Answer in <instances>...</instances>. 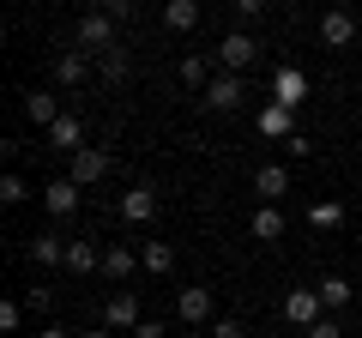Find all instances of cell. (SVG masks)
Listing matches in <instances>:
<instances>
[{"label":"cell","instance_id":"obj_9","mask_svg":"<svg viewBox=\"0 0 362 338\" xmlns=\"http://www.w3.org/2000/svg\"><path fill=\"white\" fill-rule=\"evenodd\" d=\"M78 199H85V187H78L73 175H61V182H49V187H42V206H49V218H73V211H78Z\"/></svg>","mask_w":362,"mask_h":338},{"label":"cell","instance_id":"obj_26","mask_svg":"<svg viewBox=\"0 0 362 338\" xmlns=\"http://www.w3.org/2000/svg\"><path fill=\"white\" fill-rule=\"evenodd\" d=\"M103 272H109V278H133V247H127V242L103 247Z\"/></svg>","mask_w":362,"mask_h":338},{"label":"cell","instance_id":"obj_12","mask_svg":"<svg viewBox=\"0 0 362 338\" xmlns=\"http://www.w3.org/2000/svg\"><path fill=\"white\" fill-rule=\"evenodd\" d=\"M254 194L266 199V206H278V199L290 194V169H284V163H259V169H254Z\"/></svg>","mask_w":362,"mask_h":338},{"label":"cell","instance_id":"obj_13","mask_svg":"<svg viewBox=\"0 0 362 338\" xmlns=\"http://www.w3.org/2000/svg\"><path fill=\"white\" fill-rule=\"evenodd\" d=\"M61 115H66V109H61V97H54V91H25V121H37L42 133H49Z\"/></svg>","mask_w":362,"mask_h":338},{"label":"cell","instance_id":"obj_27","mask_svg":"<svg viewBox=\"0 0 362 338\" xmlns=\"http://www.w3.org/2000/svg\"><path fill=\"white\" fill-rule=\"evenodd\" d=\"M25 199H30V182L18 169H6V175H0V206H25Z\"/></svg>","mask_w":362,"mask_h":338},{"label":"cell","instance_id":"obj_7","mask_svg":"<svg viewBox=\"0 0 362 338\" xmlns=\"http://www.w3.org/2000/svg\"><path fill=\"white\" fill-rule=\"evenodd\" d=\"M254 54H259V42L247 37V30H230V37L218 42V66H223V73H247Z\"/></svg>","mask_w":362,"mask_h":338},{"label":"cell","instance_id":"obj_17","mask_svg":"<svg viewBox=\"0 0 362 338\" xmlns=\"http://www.w3.org/2000/svg\"><path fill=\"white\" fill-rule=\"evenodd\" d=\"M314 290H320V302H326V314H338V308H350V296H356V284H350V278H320V284H314Z\"/></svg>","mask_w":362,"mask_h":338},{"label":"cell","instance_id":"obj_29","mask_svg":"<svg viewBox=\"0 0 362 338\" xmlns=\"http://www.w3.org/2000/svg\"><path fill=\"white\" fill-rule=\"evenodd\" d=\"M206 332H211V338H247V332H242V320H230V314H223V320H211Z\"/></svg>","mask_w":362,"mask_h":338},{"label":"cell","instance_id":"obj_37","mask_svg":"<svg viewBox=\"0 0 362 338\" xmlns=\"http://www.w3.org/2000/svg\"><path fill=\"white\" fill-rule=\"evenodd\" d=\"M78 338H115V332H109V326H97V332H78Z\"/></svg>","mask_w":362,"mask_h":338},{"label":"cell","instance_id":"obj_34","mask_svg":"<svg viewBox=\"0 0 362 338\" xmlns=\"http://www.w3.org/2000/svg\"><path fill=\"white\" fill-rule=\"evenodd\" d=\"M133 338H169V332H163L157 320H139V326H133Z\"/></svg>","mask_w":362,"mask_h":338},{"label":"cell","instance_id":"obj_14","mask_svg":"<svg viewBox=\"0 0 362 338\" xmlns=\"http://www.w3.org/2000/svg\"><path fill=\"white\" fill-rule=\"evenodd\" d=\"M259 133H266V139H296V109H284V103H266L259 109Z\"/></svg>","mask_w":362,"mask_h":338},{"label":"cell","instance_id":"obj_16","mask_svg":"<svg viewBox=\"0 0 362 338\" xmlns=\"http://www.w3.org/2000/svg\"><path fill=\"white\" fill-rule=\"evenodd\" d=\"M49 145H54V151H66V157L85 151V121H78V115H61V121L49 127Z\"/></svg>","mask_w":362,"mask_h":338},{"label":"cell","instance_id":"obj_25","mask_svg":"<svg viewBox=\"0 0 362 338\" xmlns=\"http://www.w3.org/2000/svg\"><path fill=\"white\" fill-rule=\"evenodd\" d=\"M308 223H314V230H338V223H344V206H338V199H314Z\"/></svg>","mask_w":362,"mask_h":338},{"label":"cell","instance_id":"obj_19","mask_svg":"<svg viewBox=\"0 0 362 338\" xmlns=\"http://www.w3.org/2000/svg\"><path fill=\"white\" fill-rule=\"evenodd\" d=\"M25 254H30V266H61L66 260V235H37Z\"/></svg>","mask_w":362,"mask_h":338},{"label":"cell","instance_id":"obj_2","mask_svg":"<svg viewBox=\"0 0 362 338\" xmlns=\"http://www.w3.org/2000/svg\"><path fill=\"white\" fill-rule=\"evenodd\" d=\"M242 97H247L242 73H218V78L206 85V97H199V103H206L211 115H235V109H242Z\"/></svg>","mask_w":362,"mask_h":338},{"label":"cell","instance_id":"obj_3","mask_svg":"<svg viewBox=\"0 0 362 338\" xmlns=\"http://www.w3.org/2000/svg\"><path fill=\"white\" fill-rule=\"evenodd\" d=\"M175 314H181V326H211L218 320V302H211L206 284H187V290H175Z\"/></svg>","mask_w":362,"mask_h":338},{"label":"cell","instance_id":"obj_6","mask_svg":"<svg viewBox=\"0 0 362 338\" xmlns=\"http://www.w3.org/2000/svg\"><path fill=\"white\" fill-rule=\"evenodd\" d=\"M356 18H362V13H350V6H326L320 42H326V49H350V42H356Z\"/></svg>","mask_w":362,"mask_h":338},{"label":"cell","instance_id":"obj_28","mask_svg":"<svg viewBox=\"0 0 362 338\" xmlns=\"http://www.w3.org/2000/svg\"><path fill=\"white\" fill-rule=\"evenodd\" d=\"M25 308H30V314H49V308H54V290H49V284L25 290Z\"/></svg>","mask_w":362,"mask_h":338},{"label":"cell","instance_id":"obj_10","mask_svg":"<svg viewBox=\"0 0 362 338\" xmlns=\"http://www.w3.org/2000/svg\"><path fill=\"white\" fill-rule=\"evenodd\" d=\"M320 314H326L320 290H290V296H284V320H290V326H302V332H308Z\"/></svg>","mask_w":362,"mask_h":338},{"label":"cell","instance_id":"obj_35","mask_svg":"<svg viewBox=\"0 0 362 338\" xmlns=\"http://www.w3.org/2000/svg\"><path fill=\"white\" fill-rule=\"evenodd\" d=\"M37 338H78V332H66V326H54V320H49V326H42Z\"/></svg>","mask_w":362,"mask_h":338},{"label":"cell","instance_id":"obj_23","mask_svg":"<svg viewBox=\"0 0 362 338\" xmlns=\"http://www.w3.org/2000/svg\"><path fill=\"white\" fill-rule=\"evenodd\" d=\"M211 78H218V73H211V66L199 61V54H181V85H187V91H199V97H206V85H211Z\"/></svg>","mask_w":362,"mask_h":338},{"label":"cell","instance_id":"obj_21","mask_svg":"<svg viewBox=\"0 0 362 338\" xmlns=\"http://www.w3.org/2000/svg\"><path fill=\"white\" fill-rule=\"evenodd\" d=\"M163 25L169 30H194L199 25V0H163Z\"/></svg>","mask_w":362,"mask_h":338},{"label":"cell","instance_id":"obj_4","mask_svg":"<svg viewBox=\"0 0 362 338\" xmlns=\"http://www.w3.org/2000/svg\"><path fill=\"white\" fill-rule=\"evenodd\" d=\"M139 320H145V308H139V290H115V296L103 302V326H109V332H133Z\"/></svg>","mask_w":362,"mask_h":338},{"label":"cell","instance_id":"obj_1","mask_svg":"<svg viewBox=\"0 0 362 338\" xmlns=\"http://www.w3.org/2000/svg\"><path fill=\"white\" fill-rule=\"evenodd\" d=\"M115 30H121V25L103 13V6H85L78 25H73V42H78L85 54H103V49H115Z\"/></svg>","mask_w":362,"mask_h":338},{"label":"cell","instance_id":"obj_18","mask_svg":"<svg viewBox=\"0 0 362 338\" xmlns=\"http://www.w3.org/2000/svg\"><path fill=\"white\" fill-rule=\"evenodd\" d=\"M247 230H254V242H284V211H278V206H259Z\"/></svg>","mask_w":362,"mask_h":338},{"label":"cell","instance_id":"obj_15","mask_svg":"<svg viewBox=\"0 0 362 338\" xmlns=\"http://www.w3.org/2000/svg\"><path fill=\"white\" fill-rule=\"evenodd\" d=\"M85 66H90V54H85V49H61V54H54V85H61V91L85 85Z\"/></svg>","mask_w":362,"mask_h":338},{"label":"cell","instance_id":"obj_20","mask_svg":"<svg viewBox=\"0 0 362 338\" xmlns=\"http://www.w3.org/2000/svg\"><path fill=\"white\" fill-rule=\"evenodd\" d=\"M66 272H103V254H97V247L90 242H66Z\"/></svg>","mask_w":362,"mask_h":338},{"label":"cell","instance_id":"obj_36","mask_svg":"<svg viewBox=\"0 0 362 338\" xmlns=\"http://www.w3.org/2000/svg\"><path fill=\"white\" fill-rule=\"evenodd\" d=\"M181 338H211V332H206V326H181Z\"/></svg>","mask_w":362,"mask_h":338},{"label":"cell","instance_id":"obj_8","mask_svg":"<svg viewBox=\"0 0 362 338\" xmlns=\"http://www.w3.org/2000/svg\"><path fill=\"white\" fill-rule=\"evenodd\" d=\"M115 211H121V223H151V218H157V187H151V182H133L127 194H121Z\"/></svg>","mask_w":362,"mask_h":338},{"label":"cell","instance_id":"obj_33","mask_svg":"<svg viewBox=\"0 0 362 338\" xmlns=\"http://www.w3.org/2000/svg\"><path fill=\"white\" fill-rule=\"evenodd\" d=\"M230 6H235V13H242V18H259V13H266V6H272V0H230Z\"/></svg>","mask_w":362,"mask_h":338},{"label":"cell","instance_id":"obj_24","mask_svg":"<svg viewBox=\"0 0 362 338\" xmlns=\"http://www.w3.org/2000/svg\"><path fill=\"white\" fill-rule=\"evenodd\" d=\"M139 266H145V272H169V266H175V247H169V242H145L139 247Z\"/></svg>","mask_w":362,"mask_h":338},{"label":"cell","instance_id":"obj_11","mask_svg":"<svg viewBox=\"0 0 362 338\" xmlns=\"http://www.w3.org/2000/svg\"><path fill=\"white\" fill-rule=\"evenodd\" d=\"M302 97H308V73H302V66H278V73H272V103L296 109Z\"/></svg>","mask_w":362,"mask_h":338},{"label":"cell","instance_id":"obj_22","mask_svg":"<svg viewBox=\"0 0 362 338\" xmlns=\"http://www.w3.org/2000/svg\"><path fill=\"white\" fill-rule=\"evenodd\" d=\"M97 73H103L109 85H121V78L133 73V54L127 49H103V54H97Z\"/></svg>","mask_w":362,"mask_h":338},{"label":"cell","instance_id":"obj_32","mask_svg":"<svg viewBox=\"0 0 362 338\" xmlns=\"http://www.w3.org/2000/svg\"><path fill=\"white\" fill-rule=\"evenodd\" d=\"M284 151L290 157H314V139H308V133H296V139H284Z\"/></svg>","mask_w":362,"mask_h":338},{"label":"cell","instance_id":"obj_5","mask_svg":"<svg viewBox=\"0 0 362 338\" xmlns=\"http://www.w3.org/2000/svg\"><path fill=\"white\" fill-rule=\"evenodd\" d=\"M66 175H73L78 187H97V182L109 175V151H103V145H85V151H73V157H66Z\"/></svg>","mask_w":362,"mask_h":338},{"label":"cell","instance_id":"obj_31","mask_svg":"<svg viewBox=\"0 0 362 338\" xmlns=\"http://www.w3.org/2000/svg\"><path fill=\"white\" fill-rule=\"evenodd\" d=\"M103 13L115 18V25H127V18H133V0H103Z\"/></svg>","mask_w":362,"mask_h":338},{"label":"cell","instance_id":"obj_30","mask_svg":"<svg viewBox=\"0 0 362 338\" xmlns=\"http://www.w3.org/2000/svg\"><path fill=\"white\" fill-rule=\"evenodd\" d=\"M308 338H344V326H338V320H332V314H320V320H314V326H308Z\"/></svg>","mask_w":362,"mask_h":338}]
</instances>
